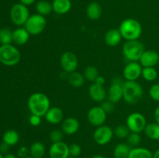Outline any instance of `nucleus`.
<instances>
[{"label":"nucleus","instance_id":"nucleus-25","mask_svg":"<svg viewBox=\"0 0 159 158\" xmlns=\"http://www.w3.org/2000/svg\"><path fill=\"white\" fill-rule=\"evenodd\" d=\"M45 147L41 142L36 141L30 147V156L33 158H43L45 154Z\"/></svg>","mask_w":159,"mask_h":158},{"label":"nucleus","instance_id":"nucleus-40","mask_svg":"<svg viewBox=\"0 0 159 158\" xmlns=\"http://www.w3.org/2000/svg\"><path fill=\"white\" fill-rule=\"evenodd\" d=\"M30 154V148L26 146H22L17 150V156L20 158H23Z\"/></svg>","mask_w":159,"mask_h":158},{"label":"nucleus","instance_id":"nucleus-15","mask_svg":"<svg viewBox=\"0 0 159 158\" xmlns=\"http://www.w3.org/2000/svg\"><path fill=\"white\" fill-rule=\"evenodd\" d=\"M89 94L92 100L95 102L101 103L107 99V91L102 85L93 83L89 88Z\"/></svg>","mask_w":159,"mask_h":158},{"label":"nucleus","instance_id":"nucleus-16","mask_svg":"<svg viewBox=\"0 0 159 158\" xmlns=\"http://www.w3.org/2000/svg\"><path fill=\"white\" fill-rule=\"evenodd\" d=\"M138 62L143 68L156 66L159 63V54L154 50H144Z\"/></svg>","mask_w":159,"mask_h":158},{"label":"nucleus","instance_id":"nucleus-29","mask_svg":"<svg viewBox=\"0 0 159 158\" xmlns=\"http://www.w3.org/2000/svg\"><path fill=\"white\" fill-rule=\"evenodd\" d=\"M19 139H20L19 133L13 129H9L6 131L2 136V142L6 143L10 147L18 143Z\"/></svg>","mask_w":159,"mask_h":158},{"label":"nucleus","instance_id":"nucleus-42","mask_svg":"<svg viewBox=\"0 0 159 158\" xmlns=\"http://www.w3.org/2000/svg\"><path fill=\"white\" fill-rule=\"evenodd\" d=\"M94 83H96V84H98V85H102V86H103L104 84L106 83L105 77H104L103 76H102V75H99V76H98L97 78H96V81H95Z\"/></svg>","mask_w":159,"mask_h":158},{"label":"nucleus","instance_id":"nucleus-30","mask_svg":"<svg viewBox=\"0 0 159 158\" xmlns=\"http://www.w3.org/2000/svg\"><path fill=\"white\" fill-rule=\"evenodd\" d=\"M141 76L147 81H153L158 77V71L155 67H145L142 68Z\"/></svg>","mask_w":159,"mask_h":158},{"label":"nucleus","instance_id":"nucleus-50","mask_svg":"<svg viewBox=\"0 0 159 158\" xmlns=\"http://www.w3.org/2000/svg\"><path fill=\"white\" fill-rule=\"evenodd\" d=\"M68 158H78V157H74V156H68Z\"/></svg>","mask_w":159,"mask_h":158},{"label":"nucleus","instance_id":"nucleus-45","mask_svg":"<svg viewBox=\"0 0 159 158\" xmlns=\"http://www.w3.org/2000/svg\"><path fill=\"white\" fill-rule=\"evenodd\" d=\"M3 158H17V156L16 155L12 154V153H6L5 154V156H3Z\"/></svg>","mask_w":159,"mask_h":158},{"label":"nucleus","instance_id":"nucleus-37","mask_svg":"<svg viewBox=\"0 0 159 158\" xmlns=\"http://www.w3.org/2000/svg\"><path fill=\"white\" fill-rule=\"evenodd\" d=\"M149 95L152 100L159 102V84H155L152 85L149 89Z\"/></svg>","mask_w":159,"mask_h":158},{"label":"nucleus","instance_id":"nucleus-44","mask_svg":"<svg viewBox=\"0 0 159 158\" xmlns=\"http://www.w3.org/2000/svg\"><path fill=\"white\" fill-rule=\"evenodd\" d=\"M20 3L26 6H29L30 5H33L36 2V0H20Z\"/></svg>","mask_w":159,"mask_h":158},{"label":"nucleus","instance_id":"nucleus-26","mask_svg":"<svg viewBox=\"0 0 159 158\" xmlns=\"http://www.w3.org/2000/svg\"><path fill=\"white\" fill-rule=\"evenodd\" d=\"M144 133L149 139L153 140H159V124L157 122L147 123Z\"/></svg>","mask_w":159,"mask_h":158},{"label":"nucleus","instance_id":"nucleus-7","mask_svg":"<svg viewBox=\"0 0 159 158\" xmlns=\"http://www.w3.org/2000/svg\"><path fill=\"white\" fill-rule=\"evenodd\" d=\"M30 15V11L27 6L20 2L14 4L10 9L11 20L16 26L25 25Z\"/></svg>","mask_w":159,"mask_h":158},{"label":"nucleus","instance_id":"nucleus-46","mask_svg":"<svg viewBox=\"0 0 159 158\" xmlns=\"http://www.w3.org/2000/svg\"><path fill=\"white\" fill-rule=\"evenodd\" d=\"M153 158H159V148L155 150V153H153Z\"/></svg>","mask_w":159,"mask_h":158},{"label":"nucleus","instance_id":"nucleus-38","mask_svg":"<svg viewBox=\"0 0 159 158\" xmlns=\"http://www.w3.org/2000/svg\"><path fill=\"white\" fill-rule=\"evenodd\" d=\"M100 106L107 113L112 112L114 109V103H113V102L109 100H105L101 102Z\"/></svg>","mask_w":159,"mask_h":158},{"label":"nucleus","instance_id":"nucleus-5","mask_svg":"<svg viewBox=\"0 0 159 158\" xmlns=\"http://www.w3.org/2000/svg\"><path fill=\"white\" fill-rule=\"evenodd\" d=\"M21 54L20 50L12 44L0 46V62L6 66H14L20 62Z\"/></svg>","mask_w":159,"mask_h":158},{"label":"nucleus","instance_id":"nucleus-8","mask_svg":"<svg viewBox=\"0 0 159 158\" xmlns=\"http://www.w3.org/2000/svg\"><path fill=\"white\" fill-rule=\"evenodd\" d=\"M126 125L132 133H141V132H144L147 125V121L143 114L140 112H133L127 117Z\"/></svg>","mask_w":159,"mask_h":158},{"label":"nucleus","instance_id":"nucleus-20","mask_svg":"<svg viewBox=\"0 0 159 158\" xmlns=\"http://www.w3.org/2000/svg\"><path fill=\"white\" fill-rule=\"evenodd\" d=\"M30 34L25 27H19L12 31V42L16 45H24L28 42Z\"/></svg>","mask_w":159,"mask_h":158},{"label":"nucleus","instance_id":"nucleus-35","mask_svg":"<svg viewBox=\"0 0 159 158\" xmlns=\"http://www.w3.org/2000/svg\"><path fill=\"white\" fill-rule=\"evenodd\" d=\"M64 135H65V133L62 132L61 129H54L50 133V139L52 142V143L61 142V141H63Z\"/></svg>","mask_w":159,"mask_h":158},{"label":"nucleus","instance_id":"nucleus-10","mask_svg":"<svg viewBox=\"0 0 159 158\" xmlns=\"http://www.w3.org/2000/svg\"><path fill=\"white\" fill-rule=\"evenodd\" d=\"M114 133L111 127L107 125H102L97 127L93 133V139L95 142L100 146L108 144L113 139Z\"/></svg>","mask_w":159,"mask_h":158},{"label":"nucleus","instance_id":"nucleus-6","mask_svg":"<svg viewBox=\"0 0 159 158\" xmlns=\"http://www.w3.org/2000/svg\"><path fill=\"white\" fill-rule=\"evenodd\" d=\"M47 25V20L43 15L40 14H33L30 15L26 22L24 27L30 35L37 36L44 30Z\"/></svg>","mask_w":159,"mask_h":158},{"label":"nucleus","instance_id":"nucleus-3","mask_svg":"<svg viewBox=\"0 0 159 158\" xmlns=\"http://www.w3.org/2000/svg\"><path fill=\"white\" fill-rule=\"evenodd\" d=\"M124 100L130 105L138 103L143 96V88L137 81H126L123 85Z\"/></svg>","mask_w":159,"mask_h":158},{"label":"nucleus","instance_id":"nucleus-21","mask_svg":"<svg viewBox=\"0 0 159 158\" xmlns=\"http://www.w3.org/2000/svg\"><path fill=\"white\" fill-rule=\"evenodd\" d=\"M53 12L58 15L66 14L71 10V2L70 0H54L52 2Z\"/></svg>","mask_w":159,"mask_h":158},{"label":"nucleus","instance_id":"nucleus-19","mask_svg":"<svg viewBox=\"0 0 159 158\" xmlns=\"http://www.w3.org/2000/svg\"><path fill=\"white\" fill-rule=\"evenodd\" d=\"M122 38L119 29H109L104 36L106 44L108 45L109 46H116L120 43Z\"/></svg>","mask_w":159,"mask_h":158},{"label":"nucleus","instance_id":"nucleus-18","mask_svg":"<svg viewBox=\"0 0 159 158\" xmlns=\"http://www.w3.org/2000/svg\"><path fill=\"white\" fill-rule=\"evenodd\" d=\"M80 124L79 120L74 117H68L61 122V130L65 135L71 136L79 131Z\"/></svg>","mask_w":159,"mask_h":158},{"label":"nucleus","instance_id":"nucleus-17","mask_svg":"<svg viewBox=\"0 0 159 158\" xmlns=\"http://www.w3.org/2000/svg\"><path fill=\"white\" fill-rule=\"evenodd\" d=\"M44 118L48 123L57 125L64 120L63 110L57 106L51 107L44 115Z\"/></svg>","mask_w":159,"mask_h":158},{"label":"nucleus","instance_id":"nucleus-13","mask_svg":"<svg viewBox=\"0 0 159 158\" xmlns=\"http://www.w3.org/2000/svg\"><path fill=\"white\" fill-rule=\"evenodd\" d=\"M142 68L138 61H129L124 67V77L126 81H137L141 76Z\"/></svg>","mask_w":159,"mask_h":158},{"label":"nucleus","instance_id":"nucleus-39","mask_svg":"<svg viewBox=\"0 0 159 158\" xmlns=\"http://www.w3.org/2000/svg\"><path fill=\"white\" fill-rule=\"evenodd\" d=\"M29 122L33 126H38L41 123V116L31 114V116L29 118Z\"/></svg>","mask_w":159,"mask_h":158},{"label":"nucleus","instance_id":"nucleus-36","mask_svg":"<svg viewBox=\"0 0 159 158\" xmlns=\"http://www.w3.org/2000/svg\"><path fill=\"white\" fill-rule=\"evenodd\" d=\"M68 150H69V156L78 157L82 153V147L80 145L77 143H72L68 146Z\"/></svg>","mask_w":159,"mask_h":158},{"label":"nucleus","instance_id":"nucleus-14","mask_svg":"<svg viewBox=\"0 0 159 158\" xmlns=\"http://www.w3.org/2000/svg\"><path fill=\"white\" fill-rule=\"evenodd\" d=\"M49 156L51 158H68L69 156L68 144L63 141L52 143L49 149Z\"/></svg>","mask_w":159,"mask_h":158},{"label":"nucleus","instance_id":"nucleus-43","mask_svg":"<svg viewBox=\"0 0 159 158\" xmlns=\"http://www.w3.org/2000/svg\"><path fill=\"white\" fill-rule=\"evenodd\" d=\"M154 118H155V122L159 124V105L155 109L154 112Z\"/></svg>","mask_w":159,"mask_h":158},{"label":"nucleus","instance_id":"nucleus-41","mask_svg":"<svg viewBox=\"0 0 159 158\" xmlns=\"http://www.w3.org/2000/svg\"><path fill=\"white\" fill-rule=\"evenodd\" d=\"M9 147H10V146L8 145L7 143L2 142L0 144V153H1L2 154H6V153H8L9 150Z\"/></svg>","mask_w":159,"mask_h":158},{"label":"nucleus","instance_id":"nucleus-27","mask_svg":"<svg viewBox=\"0 0 159 158\" xmlns=\"http://www.w3.org/2000/svg\"><path fill=\"white\" fill-rule=\"evenodd\" d=\"M130 150L131 148L128 144L121 143L114 147L113 156L114 158H128Z\"/></svg>","mask_w":159,"mask_h":158},{"label":"nucleus","instance_id":"nucleus-9","mask_svg":"<svg viewBox=\"0 0 159 158\" xmlns=\"http://www.w3.org/2000/svg\"><path fill=\"white\" fill-rule=\"evenodd\" d=\"M124 81L120 77H115L112 81L111 85L107 90V100L113 103H118L124 98Z\"/></svg>","mask_w":159,"mask_h":158},{"label":"nucleus","instance_id":"nucleus-4","mask_svg":"<svg viewBox=\"0 0 159 158\" xmlns=\"http://www.w3.org/2000/svg\"><path fill=\"white\" fill-rule=\"evenodd\" d=\"M123 54L129 61H139L144 51V44L138 40H127L123 46Z\"/></svg>","mask_w":159,"mask_h":158},{"label":"nucleus","instance_id":"nucleus-12","mask_svg":"<svg viewBox=\"0 0 159 158\" xmlns=\"http://www.w3.org/2000/svg\"><path fill=\"white\" fill-rule=\"evenodd\" d=\"M107 113L101 108L100 105L94 106L89 110L87 113V119L93 126L99 127L104 125L107 120Z\"/></svg>","mask_w":159,"mask_h":158},{"label":"nucleus","instance_id":"nucleus-48","mask_svg":"<svg viewBox=\"0 0 159 158\" xmlns=\"http://www.w3.org/2000/svg\"><path fill=\"white\" fill-rule=\"evenodd\" d=\"M23 158H33V157L30 156H26V157H23Z\"/></svg>","mask_w":159,"mask_h":158},{"label":"nucleus","instance_id":"nucleus-28","mask_svg":"<svg viewBox=\"0 0 159 158\" xmlns=\"http://www.w3.org/2000/svg\"><path fill=\"white\" fill-rule=\"evenodd\" d=\"M36 10L37 13L43 16L49 15L51 12H53L52 3L49 2L47 0H40L36 4Z\"/></svg>","mask_w":159,"mask_h":158},{"label":"nucleus","instance_id":"nucleus-33","mask_svg":"<svg viewBox=\"0 0 159 158\" xmlns=\"http://www.w3.org/2000/svg\"><path fill=\"white\" fill-rule=\"evenodd\" d=\"M113 133L119 139H127L128 135L130 133V131L127 125H119L114 129Z\"/></svg>","mask_w":159,"mask_h":158},{"label":"nucleus","instance_id":"nucleus-31","mask_svg":"<svg viewBox=\"0 0 159 158\" xmlns=\"http://www.w3.org/2000/svg\"><path fill=\"white\" fill-rule=\"evenodd\" d=\"M83 75L85 77V80L89 81L90 82L94 83L96 81V78L99 75V71L95 66H88L84 70Z\"/></svg>","mask_w":159,"mask_h":158},{"label":"nucleus","instance_id":"nucleus-34","mask_svg":"<svg viewBox=\"0 0 159 158\" xmlns=\"http://www.w3.org/2000/svg\"><path fill=\"white\" fill-rule=\"evenodd\" d=\"M127 144H128L130 147H138V145H139L140 143H141V135H140V133H132V132H130V133L127 137Z\"/></svg>","mask_w":159,"mask_h":158},{"label":"nucleus","instance_id":"nucleus-22","mask_svg":"<svg viewBox=\"0 0 159 158\" xmlns=\"http://www.w3.org/2000/svg\"><path fill=\"white\" fill-rule=\"evenodd\" d=\"M102 9L100 4L96 2H92L86 8V15L91 20H97L101 17Z\"/></svg>","mask_w":159,"mask_h":158},{"label":"nucleus","instance_id":"nucleus-11","mask_svg":"<svg viewBox=\"0 0 159 158\" xmlns=\"http://www.w3.org/2000/svg\"><path fill=\"white\" fill-rule=\"evenodd\" d=\"M60 64L64 72L66 74H70L76 71L79 65V60L77 56L74 53L71 51H66L61 56Z\"/></svg>","mask_w":159,"mask_h":158},{"label":"nucleus","instance_id":"nucleus-49","mask_svg":"<svg viewBox=\"0 0 159 158\" xmlns=\"http://www.w3.org/2000/svg\"><path fill=\"white\" fill-rule=\"evenodd\" d=\"M3 156H2V154L0 153V158H3Z\"/></svg>","mask_w":159,"mask_h":158},{"label":"nucleus","instance_id":"nucleus-2","mask_svg":"<svg viewBox=\"0 0 159 158\" xmlns=\"http://www.w3.org/2000/svg\"><path fill=\"white\" fill-rule=\"evenodd\" d=\"M121 36L126 40H138L142 34V26L135 19H126L121 22L119 26Z\"/></svg>","mask_w":159,"mask_h":158},{"label":"nucleus","instance_id":"nucleus-23","mask_svg":"<svg viewBox=\"0 0 159 158\" xmlns=\"http://www.w3.org/2000/svg\"><path fill=\"white\" fill-rule=\"evenodd\" d=\"M128 158H153V153L144 147H133L130 150Z\"/></svg>","mask_w":159,"mask_h":158},{"label":"nucleus","instance_id":"nucleus-1","mask_svg":"<svg viewBox=\"0 0 159 158\" xmlns=\"http://www.w3.org/2000/svg\"><path fill=\"white\" fill-rule=\"evenodd\" d=\"M27 106L31 114L44 116L51 108V102L48 96L42 92H35L31 94L27 101Z\"/></svg>","mask_w":159,"mask_h":158},{"label":"nucleus","instance_id":"nucleus-47","mask_svg":"<svg viewBox=\"0 0 159 158\" xmlns=\"http://www.w3.org/2000/svg\"><path fill=\"white\" fill-rule=\"evenodd\" d=\"M91 158H106V157L104 156H102V155H95V156H92Z\"/></svg>","mask_w":159,"mask_h":158},{"label":"nucleus","instance_id":"nucleus-32","mask_svg":"<svg viewBox=\"0 0 159 158\" xmlns=\"http://www.w3.org/2000/svg\"><path fill=\"white\" fill-rule=\"evenodd\" d=\"M12 42V31L9 28L0 29V43L1 45L11 44Z\"/></svg>","mask_w":159,"mask_h":158},{"label":"nucleus","instance_id":"nucleus-24","mask_svg":"<svg viewBox=\"0 0 159 158\" xmlns=\"http://www.w3.org/2000/svg\"><path fill=\"white\" fill-rule=\"evenodd\" d=\"M68 81L74 88H81L85 84V78L83 74H81L78 71H74L68 74Z\"/></svg>","mask_w":159,"mask_h":158}]
</instances>
